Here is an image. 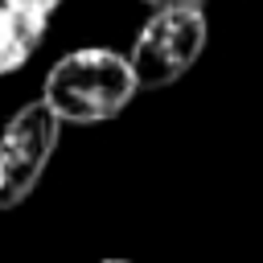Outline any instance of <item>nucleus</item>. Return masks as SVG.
I'll use <instances>...</instances> for the list:
<instances>
[{
  "instance_id": "obj_1",
  "label": "nucleus",
  "mask_w": 263,
  "mask_h": 263,
  "mask_svg": "<svg viewBox=\"0 0 263 263\" xmlns=\"http://www.w3.org/2000/svg\"><path fill=\"white\" fill-rule=\"evenodd\" d=\"M140 82L123 53L86 45L58 58L41 82V99L58 111L62 123H103L115 119L132 99Z\"/></svg>"
},
{
  "instance_id": "obj_2",
  "label": "nucleus",
  "mask_w": 263,
  "mask_h": 263,
  "mask_svg": "<svg viewBox=\"0 0 263 263\" xmlns=\"http://www.w3.org/2000/svg\"><path fill=\"white\" fill-rule=\"evenodd\" d=\"M205 33H210L205 8H197V4L156 8L144 21V29L136 33L132 53H127L140 90H164V86L181 82V74H189L193 62L201 58Z\"/></svg>"
},
{
  "instance_id": "obj_3",
  "label": "nucleus",
  "mask_w": 263,
  "mask_h": 263,
  "mask_svg": "<svg viewBox=\"0 0 263 263\" xmlns=\"http://www.w3.org/2000/svg\"><path fill=\"white\" fill-rule=\"evenodd\" d=\"M62 119L45 99L25 103L0 132V210H16L41 181L53 148H58Z\"/></svg>"
},
{
  "instance_id": "obj_4",
  "label": "nucleus",
  "mask_w": 263,
  "mask_h": 263,
  "mask_svg": "<svg viewBox=\"0 0 263 263\" xmlns=\"http://www.w3.org/2000/svg\"><path fill=\"white\" fill-rule=\"evenodd\" d=\"M41 37H45V16L0 4V74L21 70L41 45Z\"/></svg>"
},
{
  "instance_id": "obj_5",
  "label": "nucleus",
  "mask_w": 263,
  "mask_h": 263,
  "mask_svg": "<svg viewBox=\"0 0 263 263\" xmlns=\"http://www.w3.org/2000/svg\"><path fill=\"white\" fill-rule=\"evenodd\" d=\"M4 4H12V8H25V12H37V16H49L62 0H4Z\"/></svg>"
},
{
  "instance_id": "obj_6",
  "label": "nucleus",
  "mask_w": 263,
  "mask_h": 263,
  "mask_svg": "<svg viewBox=\"0 0 263 263\" xmlns=\"http://www.w3.org/2000/svg\"><path fill=\"white\" fill-rule=\"evenodd\" d=\"M144 4H152V8H168V4H197V8H205L210 0H144Z\"/></svg>"
},
{
  "instance_id": "obj_7",
  "label": "nucleus",
  "mask_w": 263,
  "mask_h": 263,
  "mask_svg": "<svg viewBox=\"0 0 263 263\" xmlns=\"http://www.w3.org/2000/svg\"><path fill=\"white\" fill-rule=\"evenodd\" d=\"M103 263H132V259H103Z\"/></svg>"
}]
</instances>
